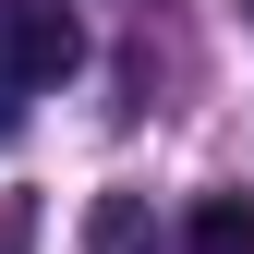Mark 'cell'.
I'll list each match as a JSON object with an SVG mask.
<instances>
[{"mask_svg":"<svg viewBox=\"0 0 254 254\" xmlns=\"http://www.w3.org/2000/svg\"><path fill=\"white\" fill-rule=\"evenodd\" d=\"M37 242V206H0V254H24Z\"/></svg>","mask_w":254,"mask_h":254,"instance_id":"277c9868","label":"cell"},{"mask_svg":"<svg viewBox=\"0 0 254 254\" xmlns=\"http://www.w3.org/2000/svg\"><path fill=\"white\" fill-rule=\"evenodd\" d=\"M242 12H254V0H242Z\"/></svg>","mask_w":254,"mask_h":254,"instance_id":"8992f818","label":"cell"},{"mask_svg":"<svg viewBox=\"0 0 254 254\" xmlns=\"http://www.w3.org/2000/svg\"><path fill=\"white\" fill-rule=\"evenodd\" d=\"M12 133H24V85L0 73V145H12Z\"/></svg>","mask_w":254,"mask_h":254,"instance_id":"5b68a950","label":"cell"},{"mask_svg":"<svg viewBox=\"0 0 254 254\" xmlns=\"http://www.w3.org/2000/svg\"><path fill=\"white\" fill-rule=\"evenodd\" d=\"M85 254H145V194H97L85 206Z\"/></svg>","mask_w":254,"mask_h":254,"instance_id":"3957f363","label":"cell"},{"mask_svg":"<svg viewBox=\"0 0 254 254\" xmlns=\"http://www.w3.org/2000/svg\"><path fill=\"white\" fill-rule=\"evenodd\" d=\"M182 254H254V194H194Z\"/></svg>","mask_w":254,"mask_h":254,"instance_id":"7a4b0ae2","label":"cell"},{"mask_svg":"<svg viewBox=\"0 0 254 254\" xmlns=\"http://www.w3.org/2000/svg\"><path fill=\"white\" fill-rule=\"evenodd\" d=\"M0 73H12V85H73L85 73L73 0H0Z\"/></svg>","mask_w":254,"mask_h":254,"instance_id":"6da1fadb","label":"cell"}]
</instances>
